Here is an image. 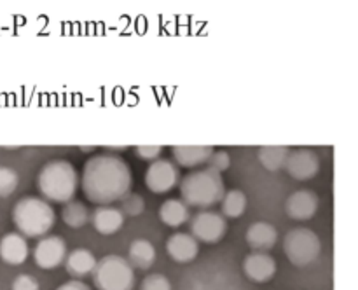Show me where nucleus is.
Returning a JSON list of instances; mask_svg holds the SVG:
<instances>
[{
	"instance_id": "nucleus-19",
	"label": "nucleus",
	"mask_w": 358,
	"mask_h": 290,
	"mask_svg": "<svg viewBox=\"0 0 358 290\" xmlns=\"http://www.w3.org/2000/svg\"><path fill=\"white\" fill-rule=\"evenodd\" d=\"M126 261L131 264L133 269H145L152 268L156 262V248L149 240H135L128 248V259Z\"/></svg>"
},
{
	"instance_id": "nucleus-25",
	"label": "nucleus",
	"mask_w": 358,
	"mask_h": 290,
	"mask_svg": "<svg viewBox=\"0 0 358 290\" xmlns=\"http://www.w3.org/2000/svg\"><path fill=\"white\" fill-rule=\"evenodd\" d=\"M20 184V177L13 168L0 166V198H7L13 194Z\"/></svg>"
},
{
	"instance_id": "nucleus-28",
	"label": "nucleus",
	"mask_w": 358,
	"mask_h": 290,
	"mask_svg": "<svg viewBox=\"0 0 358 290\" xmlns=\"http://www.w3.org/2000/svg\"><path fill=\"white\" fill-rule=\"evenodd\" d=\"M161 152H163V147L161 145H136L135 147V154L143 161H156L159 159Z\"/></svg>"
},
{
	"instance_id": "nucleus-9",
	"label": "nucleus",
	"mask_w": 358,
	"mask_h": 290,
	"mask_svg": "<svg viewBox=\"0 0 358 290\" xmlns=\"http://www.w3.org/2000/svg\"><path fill=\"white\" fill-rule=\"evenodd\" d=\"M283 168H285L287 173L292 178H296L299 182H306L311 180L318 173V170H320V159H318L317 152H313L311 149H306V147L304 149L301 147V149L290 150Z\"/></svg>"
},
{
	"instance_id": "nucleus-29",
	"label": "nucleus",
	"mask_w": 358,
	"mask_h": 290,
	"mask_svg": "<svg viewBox=\"0 0 358 290\" xmlns=\"http://www.w3.org/2000/svg\"><path fill=\"white\" fill-rule=\"evenodd\" d=\"M10 290H41L37 280L30 275H20L14 278Z\"/></svg>"
},
{
	"instance_id": "nucleus-20",
	"label": "nucleus",
	"mask_w": 358,
	"mask_h": 290,
	"mask_svg": "<svg viewBox=\"0 0 358 290\" xmlns=\"http://www.w3.org/2000/svg\"><path fill=\"white\" fill-rule=\"evenodd\" d=\"M159 219L164 226L180 227L191 219V212H189V206L182 199L171 198L166 199L159 206Z\"/></svg>"
},
{
	"instance_id": "nucleus-2",
	"label": "nucleus",
	"mask_w": 358,
	"mask_h": 290,
	"mask_svg": "<svg viewBox=\"0 0 358 290\" xmlns=\"http://www.w3.org/2000/svg\"><path fill=\"white\" fill-rule=\"evenodd\" d=\"M79 185V175L72 163L65 159H52L42 166L37 175L38 192L45 201L69 203L72 201Z\"/></svg>"
},
{
	"instance_id": "nucleus-21",
	"label": "nucleus",
	"mask_w": 358,
	"mask_h": 290,
	"mask_svg": "<svg viewBox=\"0 0 358 290\" xmlns=\"http://www.w3.org/2000/svg\"><path fill=\"white\" fill-rule=\"evenodd\" d=\"M290 149L287 145H261L259 147L257 157L266 170L278 171L285 164Z\"/></svg>"
},
{
	"instance_id": "nucleus-11",
	"label": "nucleus",
	"mask_w": 358,
	"mask_h": 290,
	"mask_svg": "<svg viewBox=\"0 0 358 290\" xmlns=\"http://www.w3.org/2000/svg\"><path fill=\"white\" fill-rule=\"evenodd\" d=\"M243 273L255 283H266L275 278L276 261L268 252H252L243 261Z\"/></svg>"
},
{
	"instance_id": "nucleus-3",
	"label": "nucleus",
	"mask_w": 358,
	"mask_h": 290,
	"mask_svg": "<svg viewBox=\"0 0 358 290\" xmlns=\"http://www.w3.org/2000/svg\"><path fill=\"white\" fill-rule=\"evenodd\" d=\"M224 192H226V185H224L222 177L210 168L192 171L180 180L182 201L187 206H194L199 210H208L219 205Z\"/></svg>"
},
{
	"instance_id": "nucleus-23",
	"label": "nucleus",
	"mask_w": 358,
	"mask_h": 290,
	"mask_svg": "<svg viewBox=\"0 0 358 290\" xmlns=\"http://www.w3.org/2000/svg\"><path fill=\"white\" fill-rule=\"evenodd\" d=\"M90 215L91 213L87 206L83 201H76V199L65 203L62 212L63 222L69 227H72V229H79V227L86 226L90 222Z\"/></svg>"
},
{
	"instance_id": "nucleus-10",
	"label": "nucleus",
	"mask_w": 358,
	"mask_h": 290,
	"mask_svg": "<svg viewBox=\"0 0 358 290\" xmlns=\"http://www.w3.org/2000/svg\"><path fill=\"white\" fill-rule=\"evenodd\" d=\"M66 257V243L59 236H44L34 248V261L41 269H55Z\"/></svg>"
},
{
	"instance_id": "nucleus-31",
	"label": "nucleus",
	"mask_w": 358,
	"mask_h": 290,
	"mask_svg": "<svg viewBox=\"0 0 358 290\" xmlns=\"http://www.w3.org/2000/svg\"><path fill=\"white\" fill-rule=\"evenodd\" d=\"M105 150H108V152L112 154H119V152H124V150H128V145H103Z\"/></svg>"
},
{
	"instance_id": "nucleus-27",
	"label": "nucleus",
	"mask_w": 358,
	"mask_h": 290,
	"mask_svg": "<svg viewBox=\"0 0 358 290\" xmlns=\"http://www.w3.org/2000/svg\"><path fill=\"white\" fill-rule=\"evenodd\" d=\"M140 290H171V283L164 275L154 273V275H149L143 278Z\"/></svg>"
},
{
	"instance_id": "nucleus-14",
	"label": "nucleus",
	"mask_w": 358,
	"mask_h": 290,
	"mask_svg": "<svg viewBox=\"0 0 358 290\" xmlns=\"http://www.w3.org/2000/svg\"><path fill=\"white\" fill-rule=\"evenodd\" d=\"M90 222L93 224L94 229L103 236H112L117 233L124 224V215L115 206H98L93 213L90 215Z\"/></svg>"
},
{
	"instance_id": "nucleus-17",
	"label": "nucleus",
	"mask_w": 358,
	"mask_h": 290,
	"mask_svg": "<svg viewBox=\"0 0 358 290\" xmlns=\"http://www.w3.org/2000/svg\"><path fill=\"white\" fill-rule=\"evenodd\" d=\"M65 269L73 280H83L93 273L96 266V257L87 248H76L65 257Z\"/></svg>"
},
{
	"instance_id": "nucleus-6",
	"label": "nucleus",
	"mask_w": 358,
	"mask_h": 290,
	"mask_svg": "<svg viewBox=\"0 0 358 290\" xmlns=\"http://www.w3.org/2000/svg\"><path fill=\"white\" fill-rule=\"evenodd\" d=\"M283 252L297 268H306L318 259L322 252V241L308 227L290 229L283 238Z\"/></svg>"
},
{
	"instance_id": "nucleus-5",
	"label": "nucleus",
	"mask_w": 358,
	"mask_h": 290,
	"mask_svg": "<svg viewBox=\"0 0 358 290\" xmlns=\"http://www.w3.org/2000/svg\"><path fill=\"white\" fill-rule=\"evenodd\" d=\"M91 275L98 290H133L135 287V269L121 255L101 257Z\"/></svg>"
},
{
	"instance_id": "nucleus-30",
	"label": "nucleus",
	"mask_w": 358,
	"mask_h": 290,
	"mask_svg": "<svg viewBox=\"0 0 358 290\" xmlns=\"http://www.w3.org/2000/svg\"><path fill=\"white\" fill-rule=\"evenodd\" d=\"M56 290H91V287L87 283H84L83 280H70V282H65L63 285H59Z\"/></svg>"
},
{
	"instance_id": "nucleus-12",
	"label": "nucleus",
	"mask_w": 358,
	"mask_h": 290,
	"mask_svg": "<svg viewBox=\"0 0 358 290\" xmlns=\"http://www.w3.org/2000/svg\"><path fill=\"white\" fill-rule=\"evenodd\" d=\"M318 196L310 189H301V191L292 192L285 203V212L290 219L294 220H310L317 213Z\"/></svg>"
},
{
	"instance_id": "nucleus-4",
	"label": "nucleus",
	"mask_w": 358,
	"mask_h": 290,
	"mask_svg": "<svg viewBox=\"0 0 358 290\" xmlns=\"http://www.w3.org/2000/svg\"><path fill=\"white\" fill-rule=\"evenodd\" d=\"M13 220L21 236L41 238L52 229L56 222V213L45 199L28 196L16 203Z\"/></svg>"
},
{
	"instance_id": "nucleus-7",
	"label": "nucleus",
	"mask_w": 358,
	"mask_h": 290,
	"mask_svg": "<svg viewBox=\"0 0 358 290\" xmlns=\"http://www.w3.org/2000/svg\"><path fill=\"white\" fill-rule=\"evenodd\" d=\"M191 236L203 243H219L227 233V220L222 213L213 210H201L191 219Z\"/></svg>"
},
{
	"instance_id": "nucleus-18",
	"label": "nucleus",
	"mask_w": 358,
	"mask_h": 290,
	"mask_svg": "<svg viewBox=\"0 0 358 290\" xmlns=\"http://www.w3.org/2000/svg\"><path fill=\"white\" fill-rule=\"evenodd\" d=\"M212 145H173L171 152H173L177 164L184 168H196L206 164L208 157L213 152Z\"/></svg>"
},
{
	"instance_id": "nucleus-13",
	"label": "nucleus",
	"mask_w": 358,
	"mask_h": 290,
	"mask_svg": "<svg viewBox=\"0 0 358 290\" xmlns=\"http://www.w3.org/2000/svg\"><path fill=\"white\" fill-rule=\"evenodd\" d=\"M166 252L178 264H187L198 257L199 243L189 233L171 234L166 241Z\"/></svg>"
},
{
	"instance_id": "nucleus-22",
	"label": "nucleus",
	"mask_w": 358,
	"mask_h": 290,
	"mask_svg": "<svg viewBox=\"0 0 358 290\" xmlns=\"http://www.w3.org/2000/svg\"><path fill=\"white\" fill-rule=\"evenodd\" d=\"M248 206V199L243 191L240 189H231V191L224 192L222 199H220V208H222V215L226 219H238L245 213Z\"/></svg>"
},
{
	"instance_id": "nucleus-32",
	"label": "nucleus",
	"mask_w": 358,
	"mask_h": 290,
	"mask_svg": "<svg viewBox=\"0 0 358 290\" xmlns=\"http://www.w3.org/2000/svg\"><path fill=\"white\" fill-rule=\"evenodd\" d=\"M79 149H80V150H84V152H93V150L96 149V147H94V145H93V147H84V145H80Z\"/></svg>"
},
{
	"instance_id": "nucleus-1",
	"label": "nucleus",
	"mask_w": 358,
	"mask_h": 290,
	"mask_svg": "<svg viewBox=\"0 0 358 290\" xmlns=\"http://www.w3.org/2000/svg\"><path fill=\"white\" fill-rule=\"evenodd\" d=\"M131 168L115 154H98L86 161L80 185L87 201L107 206L131 192Z\"/></svg>"
},
{
	"instance_id": "nucleus-24",
	"label": "nucleus",
	"mask_w": 358,
	"mask_h": 290,
	"mask_svg": "<svg viewBox=\"0 0 358 290\" xmlns=\"http://www.w3.org/2000/svg\"><path fill=\"white\" fill-rule=\"evenodd\" d=\"M122 215H128V217H138L140 213L145 210V201L140 194L136 192H128L124 198L121 199V208Z\"/></svg>"
},
{
	"instance_id": "nucleus-16",
	"label": "nucleus",
	"mask_w": 358,
	"mask_h": 290,
	"mask_svg": "<svg viewBox=\"0 0 358 290\" xmlns=\"http://www.w3.org/2000/svg\"><path fill=\"white\" fill-rule=\"evenodd\" d=\"M0 257L6 264L20 266L28 259V243L20 233H7L0 240Z\"/></svg>"
},
{
	"instance_id": "nucleus-8",
	"label": "nucleus",
	"mask_w": 358,
	"mask_h": 290,
	"mask_svg": "<svg viewBox=\"0 0 358 290\" xmlns=\"http://www.w3.org/2000/svg\"><path fill=\"white\" fill-rule=\"evenodd\" d=\"M180 184L178 166L170 159H156L145 171V185L154 194H166Z\"/></svg>"
},
{
	"instance_id": "nucleus-26",
	"label": "nucleus",
	"mask_w": 358,
	"mask_h": 290,
	"mask_svg": "<svg viewBox=\"0 0 358 290\" xmlns=\"http://www.w3.org/2000/svg\"><path fill=\"white\" fill-rule=\"evenodd\" d=\"M231 166V156L226 150H213L212 156L206 161V168L217 171V173H222V171L229 170Z\"/></svg>"
},
{
	"instance_id": "nucleus-15",
	"label": "nucleus",
	"mask_w": 358,
	"mask_h": 290,
	"mask_svg": "<svg viewBox=\"0 0 358 290\" xmlns=\"http://www.w3.org/2000/svg\"><path fill=\"white\" fill-rule=\"evenodd\" d=\"M245 240L254 252H268L278 241V231L273 224L261 220V222H255L248 227Z\"/></svg>"
}]
</instances>
